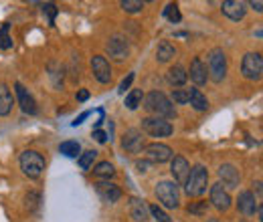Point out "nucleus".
I'll list each match as a JSON object with an SVG mask.
<instances>
[{
	"instance_id": "1",
	"label": "nucleus",
	"mask_w": 263,
	"mask_h": 222,
	"mask_svg": "<svg viewBox=\"0 0 263 222\" xmlns=\"http://www.w3.org/2000/svg\"><path fill=\"white\" fill-rule=\"evenodd\" d=\"M144 107L148 113H152L158 119H174L176 117V107L172 105V101L162 93V91H150L144 97Z\"/></svg>"
},
{
	"instance_id": "2",
	"label": "nucleus",
	"mask_w": 263,
	"mask_h": 222,
	"mask_svg": "<svg viewBox=\"0 0 263 222\" xmlns=\"http://www.w3.org/2000/svg\"><path fill=\"white\" fill-rule=\"evenodd\" d=\"M206 188H209V170L202 164H197L191 168V174L184 182V192L186 196H202Z\"/></svg>"
},
{
	"instance_id": "3",
	"label": "nucleus",
	"mask_w": 263,
	"mask_h": 222,
	"mask_svg": "<svg viewBox=\"0 0 263 222\" xmlns=\"http://www.w3.org/2000/svg\"><path fill=\"white\" fill-rule=\"evenodd\" d=\"M18 164H21L23 174L27 178H31V180H39L43 176V172H45V166H47L45 158L34 150H25L21 154V158H18Z\"/></svg>"
},
{
	"instance_id": "4",
	"label": "nucleus",
	"mask_w": 263,
	"mask_h": 222,
	"mask_svg": "<svg viewBox=\"0 0 263 222\" xmlns=\"http://www.w3.org/2000/svg\"><path fill=\"white\" fill-rule=\"evenodd\" d=\"M206 63H209V77L215 81V83H221L225 77H227V55L223 49H211L209 55H206Z\"/></svg>"
},
{
	"instance_id": "5",
	"label": "nucleus",
	"mask_w": 263,
	"mask_h": 222,
	"mask_svg": "<svg viewBox=\"0 0 263 222\" xmlns=\"http://www.w3.org/2000/svg\"><path fill=\"white\" fill-rule=\"evenodd\" d=\"M154 194H156V198L160 202V208L164 206L168 210H174V208L180 206V192H178V186L174 182H168V180L158 182Z\"/></svg>"
},
{
	"instance_id": "6",
	"label": "nucleus",
	"mask_w": 263,
	"mask_h": 222,
	"mask_svg": "<svg viewBox=\"0 0 263 222\" xmlns=\"http://www.w3.org/2000/svg\"><path fill=\"white\" fill-rule=\"evenodd\" d=\"M241 73L249 81H261L263 77V59L261 53H247L241 61Z\"/></svg>"
},
{
	"instance_id": "7",
	"label": "nucleus",
	"mask_w": 263,
	"mask_h": 222,
	"mask_svg": "<svg viewBox=\"0 0 263 222\" xmlns=\"http://www.w3.org/2000/svg\"><path fill=\"white\" fill-rule=\"evenodd\" d=\"M142 131H146L150 137H168L172 135L174 127L166 119H158V117H144L142 119Z\"/></svg>"
},
{
	"instance_id": "8",
	"label": "nucleus",
	"mask_w": 263,
	"mask_h": 222,
	"mask_svg": "<svg viewBox=\"0 0 263 222\" xmlns=\"http://www.w3.org/2000/svg\"><path fill=\"white\" fill-rule=\"evenodd\" d=\"M105 53H107L109 59H114L118 63H124L130 57V45L124 36H111L105 43Z\"/></svg>"
},
{
	"instance_id": "9",
	"label": "nucleus",
	"mask_w": 263,
	"mask_h": 222,
	"mask_svg": "<svg viewBox=\"0 0 263 222\" xmlns=\"http://www.w3.org/2000/svg\"><path fill=\"white\" fill-rule=\"evenodd\" d=\"M144 156L148 158V162H154V164H164L174 158V152L170 146L160 144V142H154V144H148L144 148Z\"/></svg>"
},
{
	"instance_id": "10",
	"label": "nucleus",
	"mask_w": 263,
	"mask_h": 222,
	"mask_svg": "<svg viewBox=\"0 0 263 222\" xmlns=\"http://www.w3.org/2000/svg\"><path fill=\"white\" fill-rule=\"evenodd\" d=\"M122 148H124L126 152H130V154L142 152V150L146 148V144H144V133H142L138 127L126 129L124 135H122Z\"/></svg>"
},
{
	"instance_id": "11",
	"label": "nucleus",
	"mask_w": 263,
	"mask_h": 222,
	"mask_svg": "<svg viewBox=\"0 0 263 222\" xmlns=\"http://www.w3.org/2000/svg\"><path fill=\"white\" fill-rule=\"evenodd\" d=\"M237 208L243 216H255V212H259L261 204L259 200L255 198V194L249 190L239 192V198H237Z\"/></svg>"
},
{
	"instance_id": "12",
	"label": "nucleus",
	"mask_w": 263,
	"mask_h": 222,
	"mask_svg": "<svg viewBox=\"0 0 263 222\" xmlns=\"http://www.w3.org/2000/svg\"><path fill=\"white\" fill-rule=\"evenodd\" d=\"M211 204L219 212H227L231 208V194L221 182H217V184L211 186Z\"/></svg>"
},
{
	"instance_id": "13",
	"label": "nucleus",
	"mask_w": 263,
	"mask_h": 222,
	"mask_svg": "<svg viewBox=\"0 0 263 222\" xmlns=\"http://www.w3.org/2000/svg\"><path fill=\"white\" fill-rule=\"evenodd\" d=\"M91 73L101 85H107L111 81V67H109V61L103 55L91 57Z\"/></svg>"
},
{
	"instance_id": "14",
	"label": "nucleus",
	"mask_w": 263,
	"mask_h": 222,
	"mask_svg": "<svg viewBox=\"0 0 263 222\" xmlns=\"http://www.w3.org/2000/svg\"><path fill=\"white\" fill-rule=\"evenodd\" d=\"M170 174L174 178V184H184L191 174V164L182 156H174L170 159Z\"/></svg>"
},
{
	"instance_id": "15",
	"label": "nucleus",
	"mask_w": 263,
	"mask_h": 222,
	"mask_svg": "<svg viewBox=\"0 0 263 222\" xmlns=\"http://www.w3.org/2000/svg\"><path fill=\"white\" fill-rule=\"evenodd\" d=\"M221 10H223V14H225L229 21L239 23V21H243L245 14H247V4L241 2V0H225V2L221 4Z\"/></svg>"
},
{
	"instance_id": "16",
	"label": "nucleus",
	"mask_w": 263,
	"mask_h": 222,
	"mask_svg": "<svg viewBox=\"0 0 263 222\" xmlns=\"http://www.w3.org/2000/svg\"><path fill=\"white\" fill-rule=\"evenodd\" d=\"M128 206H130V216L134 218V222H148L150 220V210H148V204L138 198V196H132L128 200Z\"/></svg>"
},
{
	"instance_id": "17",
	"label": "nucleus",
	"mask_w": 263,
	"mask_h": 222,
	"mask_svg": "<svg viewBox=\"0 0 263 222\" xmlns=\"http://www.w3.org/2000/svg\"><path fill=\"white\" fill-rule=\"evenodd\" d=\"M14 91H16V99H18V105H21V109L25 111V113H29V115H36V101H34V97L21 85V83H14Z\"/></svg>"
},
{
	"instance_id": "18",
	"label": "nucleus",
	"mask_w": 263,
	"mask_h": 222,
	"mask_svg": "<svg viewBox=\"0 0 263 222\" xmlns=\"http://www.w3.org/2000/svg\"><path fill=\"white\" fill-rule=\"evenodd\" d=\"M219 178L223 180L221 184H223L225 188H237L239 182H241V174H239V170H237L233 164H223V166L219 168Z\"/></svg>"
},
{
	"instance_id": "19",
	"label": "nucleus",
	"mask_w": 263,
	"mask_h": 222,
	"mask_svg": "<svg viewBox=\"0 0 263 222\" xmlns=\"http://www.w3.org/2000/svg\"><path fill=\"white\" fill-rule=\"evenodd\" d=\"M96 190L103 198V202H109V204H116L122 198L120 186L118 184H111V182H99V184H96Z\"/></svg>"
},
{
	"instance_id": "20",
	"label": "nucleus",
	"mask_w": 263,
	"mask_h": 222,
	"mask_svg": "<svg viewBox=\"0 0 263 222\" xmlns=\"http://www.w3.org/2000/svg\"><path fill=\"white\" fill-rule=\"evenodd\" d=\"M191 79H193V83L197 85V87H202V85H206V81H209V71H206V65L202 63L198 57L193 59V63H191Z\"/></svg>"
},
{
	"instance_id": "21",
	"label": "nucleus",
	"mask_w": 263,
	"mask_h": 222,
	"mask_svg": "<svg viewBox=\"0 0 263 222\" xmlns=\"http://www.w3.org/2000/svg\"><path fill=\"white\" fill-rule=\"evenodd\" d=\"M166 79H168V83H170L172 87H182V85L189 81V73H186V69H184L182 65H174V67L168 69Z\"/></svg>"
},
{
	"instance_id": "22",
	"label": "nucleus",
	"mask_w": 263,
	"mask_h": 222,
	"mask_svg": "<svg viewBox=\"0 0 263 222\" xmlns=\"http://www.w3.org/2000/svg\"><path fill=\"white\" fill-rule=\"evenodd\" d=\"M12 105H14V97L10 87L6 83H0V117H6L12 111Z\"/></svg>"
},
{
	"instance_id": "23",
	"label": "nucleus",
	"mask_w": 263,
	"mask_h": 222,
	"mask_svg": "<svg viewBox=\"0 0 263 222\" xmlns=\"http://www.w3.org/2000/svg\"><path fill=\"white\" fill-rule=\"evenodd\" d=\"M174 57H176L174 45H172L170 41H162V43L158 45V49H156V61H158V63H170Z\"/></svg>"
},
{
	"instance_id": "24",
	"label": "nucleus",
	"mask_w": 263,
	"mask_h": 222,
	"mask_svg": "<svg viewBox=\"0 0 263 222\" xmlns=\"http://www.w3.org/2000/svg\"><path fill=\"white\" fill-rule=\"evenodd\" d=\"M189 103L193 105L195 111H206V109H209V99H206V95H204L200 89H191Z\"/></svg>"
},
{
	"instance_id": "25",
	"label": "nucleus",
	"mask_w": 263,
	"mask_h": 222,
	"mask_svg": "<svg viewBox=\"0 0 263 222\" xmlns=\"http://www.w3.org/2000/svg\"><path fill=\"white\" fill-rule=\"evenodd\" d=\"M59 152L67 158H79L81 156V144L75 139H67L59 146Z\"/></svg>"
},
{
	"instance_id": "26",
	"label": "nucleus",
	"mask_w": 263,
	"mask_h": 222,
	"mask_svg": "<svg viewBox=\"0 0 263 222\" xmlns=\"http://www.w3.org/2000/svg\"><path fill=\"white\" fill-rule=\"evenodd\" d=\"M142 101H144V93H142V89H132L130 93L126 95L124 105H126L130 111H136V109L142 105Z\"/></svg>"
},
{
	"instance_id": "27",
	"label": "nucleus",
	"mask_w": 263,
	"mask_h": 222,
	"mask_svg": "<svg viewBox=\"0 0 263 222\" xmlns=\"http://www.w3.org/2000/svg\"><path fill=\"white\" fill-rule=\"evenodd\" d=\"M93 174H96L98 178L109 180V178L116 176V168H114V164H109V162H99L98 166L93 168Z\"/></svg>"
},
{
	"instance_id": "28",
	"label": "nucleus",
	"mask_w": 263,
	"mask_h": 222,
	"mask_svg": "<svg viewBox=\"0 0 263 222\" xmlns=\"http://www.w3.org/2000/svg\"><path fill=\"white\" fill-rule=\"evenodd\" d=\"M164 16L172 23V25H176V23H180L182 21V14H180V10H178V4H174V2H170V4H166L164 8Z\"/></svg>"
},
{
	"instance_id": "29",
	"label": "nucleus",
	"mask_w": 263,
	"mask_h": 222,
	"mask_svg": "<svg viewBox=\"0 0 263 222\" xmlns=\"http://www.w3.org/2000/svg\"><path fill=\"white\" fill-rule=\"evenodd\" d=\"M98 158V152L96 150H87V152H83L79 159H77V164H79V168L81 170H89L91 166H93V159Z\"/></svg>"
},
{
	"instance_id": "30",
	"label": "nucleus",
	"mask_w": 263,
	"mask_h": 222,
	"mask_svg": "<svg viewBox=\"0 0 263 222\" xmlns=\"http://www.w3.org/2000/svg\"><path fill=\"white\" fill-rule=\"evenodd\" d=\"M186 210H189L191 214H195V216H204V214H206V210H209V204H206L204 200H198V202H191Z\"/></svg>"
},
{
	"instance_id": "31",
	"label": "nucleus",
	"mask_w": 263,
	"mask_h": 222,
	"mask_svg": "<svg viewBox=\"0 0 263 222\" xmlns=\"http://www.w3.org/2000/svg\"><path fill=\"white\" fill-rule=\"evenodd\" d=\"M0 49H4V51L12 49V38L8 34V23H4L0 29Z\"/></svg>"
},
{
	"instance_id": "32",
	"label": "nucleus",
	"mask_w": 263,
	"mask_h": 222,
	"mask_svg": "<svg viewBox=\"0 0 263 222\" xmlns=\"http://www.w3.org/2000/svg\"><path fill=\"white\" fill-rule=\"evenodd\" d=\"M126 12H130V14H136V12H140L142 8H144V2H140V0H122V4H120Z\"/></svg>"
},
{
	"instance_id": "33",
	"label": "nucleus",
	"mask_w": 263,
	"mask_h": 222,
	"mask_svg": "<svg viewBox=\"0 0 263 222\" xmlns=\"http://www.w3.org/2000/svg\"><path fill=\"white\" fill-rule=\"evenodd\" d=\"M189 95H191V89H174L172 91V101L178 103V105H186L189 103Z\"/></svg>"
},
{
	"instance_id": "34",
	"label": "nucleus",
	"mask_w": 263,
	"mask_h": 222,
	"mask_svg": "<svg viewBox=\"0 0 263 222\" xmlns=\"http://www.w3.org/2000/svg\"><path fill=\"white\" fill-rule=\"evenodd\" d=\"M148 210H150V214H152V216H154V218H156L158 222H172V220H170V216L166 214V212L162 210V208H160V206H158V204H152V206H148Z\"/></svg>"
},
{
	"instance_id": "35",
	"label": "nucleus",
	"mask_w": 263,
	"mask_h": 222,
	"mask_svg": "<svg viewBox=\"0 0 263 222\" xmlns=\"http://www.w3.org/2000/svg\"><path fill=\"white\" fill-rule=\"evenodd\" d=\"M43 12H47V16H49V23H51V25H55V16H57V6H55L53 2H47V4H43Z\"/></svg>"
},
{
	"instance_id": "36",
	"label": "nucleus",
	"mask_w": 263,
	"mask_h": 222,
	"mask_svg": "<svg viewBox=\"0 0 263 222\" xmlns=\"http://www.w3.org/2000/svg\"><path fill=\"white\" fill-rule=\"evenodd\" d=\"M39 204H41V194L29 192V196H27V206H29V210H36Z\"/></svg>"
},
{
	"instance_id": "37",
	"label": "nucleus",
	"mask_w": 263,
	"mask_h": 222,
	"mask_svg": "<svg viewBox=\"0 0 263 222\" xmlns=\"http://www.w3.org/2000/svg\"><path fill=\"white\" fill-rule=\"evenodd\" d=\"M134 77H136L134 73H128V77H126V79H124V81L120 83V89H118L120 93H126V89H130V85H132V81H134Z\"/></svg>"
},
{
	"instance_id": "38",
	"label": "nucleus",
	"mask_w": 263,
	"mask_h": 222,
	"mask_svg": "<svg viewBox=\"0 0 263 222\" xmlns=\"http://www.w3.org/2000/svg\"><path fill=\"white\" fill-rule=\"evenodd\" d=\"M93 137H96V142H99V144H105V142H107V133L101 131V129L93 131Z\"/></svg>"
},
{
	"instance_id": "39",
	"label": "nucleus",
	"mask_w": 263,
	"mask_h": 222,
	"mask_svg": "<svg viewBox=\"0 0 263 222\" xmlns=\"http://www.w3.org/2000/svg\"><path fill=\"white\" fill-rule=\"evenodd\" d=\"M247 6H251V8H253L255 12H259V14L263 12V2H261V0H251Z\"/></svg>"
},
{
	"instance_id": "40",
	"label": "nucleus",
	"mask_w": 263,
	"mask_h": 222,
	"mask_svg": "<svg viewBox=\"0 0 263 222\" xmlns=\"http://www.w3.org/2000/svg\"><path fill=\"white\" fill-rule=\"evenodd\" d=\"M87 99H89V91H87V89L77 91V101H87Z\"/></svg>"
},
{
	"instance_id": "41",
	"label": "nucleus",
	"mask_w": 263,
	"mask_h": 222,
	"mask_svg": "<svg viewBox=\"0 0 263 222\" xmlns=\"http://www.w3.org/2000/svg\"><path fill=\"white\" fill-rule=\"evenodd\" d=\"M148 166H150V162H148V159H144V162H136V168H138L140 172H146V170H148Z\"/></svg>"
},
{
	"instance_id": "42",
	"label": "nucleus",
	"mask_w": 263,
	"mask_h": 222,
	"mask_svg": "<svg viewBox=\"0 0 263 222\" xmlns=\"http://www.w3.org/2000/svg\"><path fill=\"white\" fill-rule=\"evenodd\" d=\"M87 115H89V111H85V113H81V115H79V117H77V119L73 122V126H81V124H83V119H85Z\"/></svg>"
},
{
	"instance_id": "43",
	"label": "nucleus",
	"mask_w": 263,
	"mask_h": 222,
	"mask_svg": "<svg viewBox=\"0 0 263 222\" xmlns=\"http://www.w3.org/2000/svg\"><path fill=\"white\" fill-rule=\"evenodd\" d=\"M253 186H255V192H257V200H261V180L253 182Z\"/></svg>"
},
{
	"instance_id": "44",
	"label": "nucleus",
	"mask_w": 263,
	"mask_h": 222,
	"mask_svg": "<svg viewBox=\"0 0 263 222\" xmlns=\"http://www.w3.org/2000/svg\"><path fill=\"white\" fill-rule=\"evenodd\" d=\"M206 222H221V220H219V218H209Z\"/></svg>"
},
{
	"instance_id": "45",
	"label": "nucleus",
	"mask_w": 263,
	"mask_h": 222,
	"mask_svg": "<svg viewBox=\"0 0 263 222\" xmlns=\"http://www.w3.org/2000/svg\"><path fill=\"white\" fill-rule=\"evenodd\" d=\"M241 222H249V220H241Z\"/></svg>"
}]
</instances>
